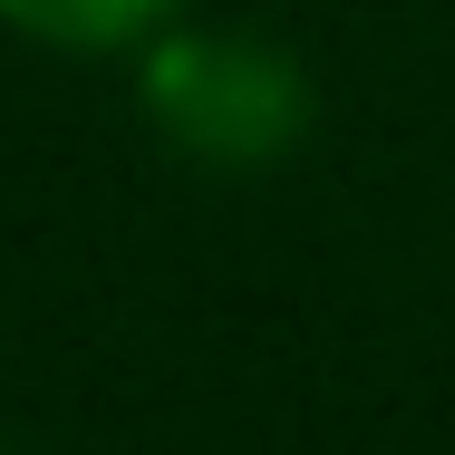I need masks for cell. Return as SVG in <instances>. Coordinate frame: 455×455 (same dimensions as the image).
<instances>
[{
  "label": "cell",
  "instance_id": "6da1fadb",
  "mask_svg": "<svg viewBox=\"0 0 455 455\" xmlns=\"http://www.w3.org/2000/svg\"><path fill=\"white\" fill-rule=\"evenodd\" d=\"M136 97L146 126L213 175H262L310 136V78L262 29H156Z\"/></svg>",
  "mask_w": 455,
  "mask_h": 455
},
{
  "label": "cell",
  "instance_id": "3957f363",
  "mask_svg": "<svg viewBox=\"0 0 455 455\" xmlns=\"http://www.w3.org/2000/svg\"><path fill=\"white\" fill-rule=\"evenodd\" d=\"M0 455H29V446H10V436H0Z\"/></svg>",
  "mask_w": 455,
  "mask_h": 455
},
{
  "label": "cell",
  "instance_id": "7a4b0ae2",
  "mask_svg": "<svg viewBox=\"0 0 455 455\" xmlns=\"http://www.w3.org/2000/svg\"><path fill=\"white\" fill-rule=\"evenodd\" d=\"M175 10L184 0H0V20L49 49H126V39L175 29Z\"/></svg>",
  "mask_w": 455,
  "mask_h": 455
}]
</instances>
